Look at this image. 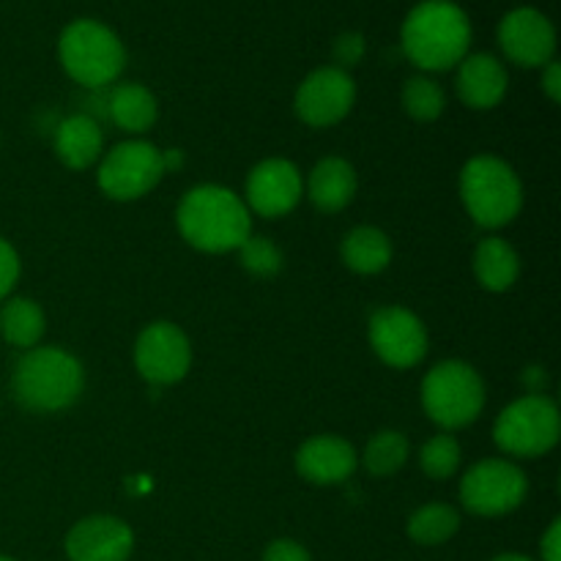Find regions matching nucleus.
<instances>
[{"mask_svg":"<svg viewBox=\"0 0 561 561\" xmlns=\"http://www.w3.org/2000/svg\"><path fill=\"white\" fill-rule=\"evenodd\" d=\"M460 515L449 504H425L409 518V537L420 546H442L458 535Z\"/></svg>","mask_w":561,"mask_h":561,"instance_id":"24","label":"nucleus"},{"mask_svg":"<svg viewBox=\"0 0 561 561\" xmlns=\"http://www.w3.org/2000/svg\"><path fill=\"white\" fill-rule=\"evenodd\" d=\"M561 436V416L548 394H526L499 414L493 442L513 458H540L551 453Z\"/></svg>","mask_w":561,"mask_h":561,"instance_id":"7","label":"nucleus"},{"mask_svg":"<svg viewBox=\"0 0 561 561\" xmlns=\"http://www.w3.org/2000/svg\"><path fill=\"white\" fill-rule=\"evenodd\" d=\"M104 148L102 126L91 115H69L55 131V157L69 170H88L99 162Z\"/></svg>","mask_w":561,"mask_h":561,"instance_id":"19","label":"nucleus"},{"mask_svg":"<svg viewBox=\"0 0 561 561\" xmlns=\"http://www.w3.org/2000/svg\"><path fill=\"white\" fill-rule=\"evenodd\" d=\"M58 58L71 80L99 91L113 85L121 77L126 66V49L115 31L102 22L75 20L60 33Z\"/></svg>","mask_w":561,"mask_h":561,"instance_id":"5","label":"nucleus"},{"mask_svg":"<svg viewBox=\"0 0 561 561\" xmlns=\"http://www.w3.org/2000/svg\"><path fill=\"white\" fill-rule=\"evenodd\" d=\"M247 208L257 217L277 219L294 211L305 195V181H301L299 168L288 159H263L261 164L247 175Z\"/></svg>","mask_w":561,"mask_h":561,"instance_id":"13","label":"nucleus"},{"mask_svg":"<svg viewBox=\"0 0 561 561\" xmlns=\"http://www.w3.org/2000/svg\"><path fill=\"white\" fill-rule=\"evenodd\" d=\"M359 466L354 444L340 436H312L296 453V471L312 485H340Z\"/></svg>","mask_w":561,"mask_h":561,"instance_id":"16","label":"nucleus"},{"mask_svg":"<svg viewBox=\"0 0 561 561\" xmlns=\"http://www.w3.org/2000/svg\"><path fill=\"white\" fill-rule=\"evenodd\" d=\"M420 392L425 414L444 431L471 425L485 409V381L469 362H438L422 378Z\"/></svg>","mask_w":561,"mask_h":561,"instance_id":"6","label":"nucleus"},{"mask_svg":"<svg viewBox=\"0 0 561 561\" xmlns=\"http://www.w3.org/2000/svg\"><path fill=\"white\" fill-rule=\"evenodd\" d=\"M135 367L148 383H179L192 367L190 337L170 321H157L140 332L135 343Z\"/></svg>","mask_w":561,"mask_h":561,"instance_id":"11","label":"nucleus"},{"mask_svg":"<svg viewBox=\"0 0 561 561\" xmlns=\"http://www.w3.org/2000/svg\"><path fill=\"white\" fill-rule=\"evenodd\" d=\"M47 318L38 301L25 299V296H9L0 301V334L14 348H36L38 340L44 337Z\"/></svg>","mask_w":561,"mask_h":561,"instance_id":"23","label":"nucleus"},{"mask_svg":"<svg viewBox=\"0 0 561 561\" xmlns=\"http://www.w3.org/2000/svg\"><path fill=\"white\" fill-rule=\"evenodd\" d=\"M20 279V255L5 239H0V301H5Z\"/></svg>","mask_w":561,"mask_h":561,"instance_id":"29","label":"nucleus"},{"mask_svg":"<svg viewBox=\"0 0 561 561\" xmlns=\"http://www.w3.org/2000/svg\"><path fill=\"white\" fill-rule=\"evenodd\" d=\"M365 55V36L362 33H343V36L334 42V60H337V69L348 71V66H356Z\"/></svg>","mask_w":561,"mask_h":561,"instance_id":"30","label":"nucleus"},{"mask_svg":"<svg viewBox=\"0 0 561 561\" xmlns=\"http://www.w3.org/2000/svg\"><path fill=\"white\" fill-rule=\"evenodd\" d=\"M340 257L356 274H378L392 263V241L381 228L359 225L340 244Z\"/></svg>","mask_w":561,"mask_h":561,"instance_id":"22","label":"nucleus"},{"mask_svg":"<svg viewBox=\"0 0 561 561\" xmlns=\"http://www.w3.org/2000/svg\"><path fill=\"white\" fill-rule=\"evenodd\" d=\"M131 551H135V535L129 524L115 515L82 518L66 535L69 561H129Z\"/></svg>","mask_w":561,"mask_h":561,"instance_id":"15","label":"nucleus"},{"mask_svg":"<svg viewBox=\"0 0 561 561\" xmlns=\"http://www.w3.org/2000/svg\"><path fill=\"white\" fill-rule=\"evenodd\" d=\"M499 44L513 64L524 69H540L551 64L557 53V31L542 11L513 9L499 25Z\"/></svg>","mask_w":561,"mask_h":561,"instance_id":"14","label":"nucleus"},{"mask_svg":"<svg viewBox=\"0 0 561 561\" xmlns=\"http://www.w3.org/2000/svg\"><path fill=\"white\" fill-rule=\"evenodd\" d=\"M409 438L400 431H381L367 442L365 447V469L373 477H392L409 460Z\"/></svg>","mask_w":561,"mask_h":561,"instance_id":"25","label":"nucleus"},{"mask_svg":"<svg viewBox=\"0 0 561 561\" xmlns=\"http://www.w3.org/2000/svg\"><path fill=\"white\" fill-rule=\"evenodd\" d=\"M263 561H312L310 551L296 540H274L263 551Z\"/></svg>","mask_w":561,"mask_h":561,"instance_id":"31","label":"nucleus"},{"mask_svg":"<svg viewBox=\"0 0 561 561\" xmlns=\"http://www.w3.org/2000/svg\"><path fill=\"white\" fill-rule=\"evenodd\" d=\"M107 115L131 135H142L151 129L159 118V104L153 93L140 82H124L115 85L107 96Z\"/></svg>","mask_w":561,"mask_h":561,"instance_id":"20","label":"nucleus"},{"mask_svg":"<svg viewBox=\"0 0 561 561\" xmlns=\"http://www.w3.org/2000/svg\"><path fill=\"white\" fill-rule=\"evenodd\" d=\"M491 561H535V559L524 557V553H502V557H496V559H491Z\"/></svg>","mask_w":561,"mask_h":561,"instance_id":"34","label":"nucleus"},{"mask_svg":"<svg viewBox=\"0 0 561 561\" xmlns=\"http://www.w3.org/2000/svg\"><path fill=\"white\" fill-rule=\"evenodd\" d=\"M181 239L201 252H233L252 236V214L236 192L219 184H201L181 197L175 208Z\"/></svg>","mask_w":561,"mask_h":561,"instance_id":"1","label":"nucleus"},{"mask_svg":"<svg viewBox=\"0 0 561 561\" xmlns=\"http://www.w3.org/2000/svg\"><path fill=\"white\" fill-rule=\"evenodd\" d=\"M542 561H561V520L557 518L551 526H548L546 537L540 542Z\"/></svg>","mask_w":561,"mask_h":561,"instance_id":"32","label":"nucleus"},{"mask_svg":"<svg viewBox=\"0 0 561 561\" xmlns=\"http://www.w3.org/2000/svg\"><path fill=\"white\" fill-rule=\"evenodd\" d=\"M526 493H529V480L513 460H480L460 480V502L469 513L482 518L513 513L526 502Z\"/></svg>","mask_w":561,"mask_h":561,"instance_id":"9","label":"nucleus"},{"mask_svg":"<svg viewBox=\"0 0 561 561\" xmlns=\"http://www.w3.org/2000/svg\"><path fill=\"white\" fill-rule=\"evenodd\" d=\"M460 197L480 228L499 230L513 222L524 208V184L504 159L482 153L460 170Z\"/></svg>","mask_w":561,"mask_h":561,"instance_id":"4","label":"nucleus"},{"mask_svg":"<svg viewBox=\"0 0 561 561\" xmlns=\"http://www.w3.org/2000/svg\"><path fill=\"white\" fill-rule=\"evenodd\" d=\"M359 179L348 159L327 157L312 168L310 181H307V195L312 206L323 214H337L356 197Z\"/></svg>","mask_w":561,"mask_h":561,"instance_id":"18","label":"nucleus"},{"mask_svg":"<svg viewBox=\"0 0 561 561\" xmlns=\"http://www.w3.org/2000/svg\"><path fill=\"white\" fill-rule=\"evenodd\" d=\"M0 561H14V559H9V557H0Z\"/></svg>","mask_w":561,"mask_h":561,"instance_id":"35","label":"nucleus"},{"mask_svg":"<svg viewBox=\"0 0 561 561\" xmlns=\"http://www.w3.org/2000/svg\"><path fill=\"white\" fill-rule=\"evenodd\" d=\"M420 466L431 480H449L460 466V444L453 433H438L425 442L420 453Z\"/></svg>","mask_w":561,"mask_h":561,"instance_id":"27","label":"nucleus"},{"mask_svg":"<svg viewBox=\"0 0 561 561\" xmlns=\"http://www.w3.org/2000/svg\"><path fill=\"white\" fill-rule=\"evenodd\" d=\"M164 173V151H159L153 142L126 140L107 151L99 164L96 181L104 195L129 203L146 197Z\"/></svg>","mask_w":561,"mask_h":561,"instance_id":"8","label":"nucleus"},{"mask_svg":"<svg viewBox=\"0 0 561 561\" xmlns=\"http://www.w3.org/2000/svg\"><path fill=\"white\" fill-rule=\"evenodd\" d=\"M367 334L378 359L398 370L420 365L427 354L425 323L405 307H381L373 312Z\"/></svg>","mask_w":561,"mask_h":561,"instance_id":"12","label":"nucleus"},{"mask_svg":"<svg viewBox=\"0 0 561 561\" xmlns=\"http://www.w3.org/2000/svg\"><path fill=\"white\" fill-rule=\"evenodd\" d=\"M510 77L496 55L474 53L458 64V96L471 110H493L507 96Z\"/></svg>","mask_w":561,"mask_h":561,"instance_id":"17","label":"nucleus"},{"mask_svg":"<svg viewBox=\"0 0 561 561\" xmlns=\"http://www.w3.org/2000/svg\"><path fill=\"white\" fill-rule=\"evenodd\" d=\"M85 370L80 359L66 348L44 345L20 356L11 373V394L33 414H58L80 400Z\"/></svg>","mask_w":561,"mask_h":561,"instance_id":"3","label":"nucleus"},{"mask_svg":"<svg viewBox=\"0 0 561 561\" xmlns=\"http://www.w3.org/2000/svg\"><path fill=\"white\" fill-rule=\"evenodd\" d=\"M239 261L252 277H274L283 268V250L266 236H250L239 247Z\"/></svg>","mask_w":561,"mask_h":561,"instance_id":"28","label":"nucleus"},{"mask_svg":"<svg viewBox=\"0 0 561 561\" xmlns=\"http://www.w3.org/2000/svg\"><path fill=\"white\" fill-rule=\"evenodd\" d=\"M356 82L354 77L337 66H321L310 71L299 85L294 99V110L312 129H327L340 124L354 110Z\"/></svg>","mask_w":561,"mask_h":561,"instance_id":"10","label":"nucleus"},{"mask_svg":"<svg viewBox=\"0 0 561 561\" xmlns=\"http://www.w3.org/2000/svg\"><path fill=\"white\" fill-rule=\"evenodd\" d=\"M403 53L425 71H447L469 55L471 22L453 0H422L400 31Z\"/></svg>","mask_w":561,"mask_h":561,"instance_id":"2","label":"nucleus"},{"mask_svg":"<svg viewBox=\"0 0 561 561\" xmlns=\"http://www.w3.org/2000/svg\"><path fill=\"white\" fill-rule=\"evenodd\" d=\"M400 102H403V110L416 121H436L438 115L447 107V93L431 77L420 75L405 80L403 93H400Z\"/></svg>","mask_w":561,"mask_h":561,"instance_id":"26","label":"nucleus"},{"mask_svg":"<svg viewBox=\"0 0 561 561\" xmlns=\"http://www.w3.org/2000/svg\"><path fill=\"white\" fill-rule=\"evenodd\" d=\"M542 69H546L542 71V91H546V96L551 102H561V66L557 60H551Z\"/></svg>","mask_w":561,"mask_h":561,"instance_id":"33","label":"nucleus"},{"mask_svg":"<svg viewBox=\"0 0 561 561\" xmlns=\"http://www.w3.org/2000/svg\"><path fill=\"white\" fill-rule=\"evenodd\" d=\"M474 274L491 294H504L518 283L520 257L515 247L504 239H482L474 250Z\"/></svg>","mask_w":561,"mask_h":561,"instance_id":"21","label":"nucleus"}]
</instances>
